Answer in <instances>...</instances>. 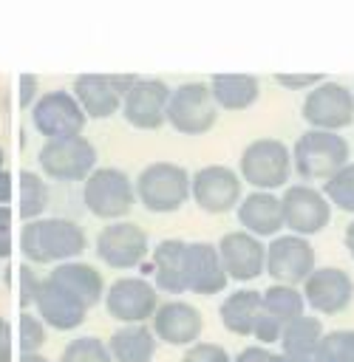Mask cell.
<instances>
[{
	"mask_svg": "<svg viewBox=\"0 0 354 362\" xmlns=\"http://www.w3.org/2000/svg\"><path fill=\"white\" fill-rule=\"evenodd\" d=\"M88 249L85 229L68 218H37L20 232V252L31 263H68Z\"/></svg>",
	"mask_w": 354,
	"mask_h": 362,
	"instance_id": "1",
	"label": "cell"
},
{
	"mask_svg": "<svg viewBox=\"0 0 354 362\" xmlns=\"http://www.w3.org/2000/svg\"><path fill=\"white\" fill-rule=\"evenodd\" d=\"M348 164V141L340 133L306 130L292 147V167L303 181H329Z\"/></svg>",
	"mask_w": 354,
	"mask_h": 362,
	"instance_id": "2",
	"label": "cell"
},
{
	"mask_svg": "<svg viewBox=\"0 0 354 362\" xmlns=\"http://www.w3.org/2000/svg\"><path fill=\"white\" fill-rule=\"evenodd\" d=\"M238 175L258 192H275L292 175V150L280 139H255L241 153Z\"/></svg>",
	"mask_w": 354,
	"mask_h": 362,
	"instance_id": "3",
	"label": "cell"
},
{
	"mask_svg": "<svg viewBox=\"0 0 354 362\" xmlns=\"http://www.w3.org/2000/svg\"><path fill=\"white\" fill-rule=\"evenodd\" d=\"M82 204L88 206L91 215L113 223L133 209L136 184L119 167H96L82 181Z\"/></svg>",
	"mask_w": 354,
	"mask_h": 362,
	"instance_id": "4",
	"label": "cell"
},
{
	"mask_svg": "<svg viewBox=\"0 0 354 362\" xmlns=\"http://www.w3.org/2000/svg\"><path fill=\"white\" fill-rule=\"evenodd\" d=\"M190 198V173L173 161H153L136 178V201L156 215H167L184 206Z\"/></svg>",
	"mask_w": 354,
	"mask_h": 362,
	"instance_id": "5",
	"label": "cell"
},
{
	"mask_svg": "<svg viewBox=\"0 0 354 362\" xmlns=\"http://www.w3.org/2000/svg\"><path fill=\"white\" fill-rule=\"evenodd\" d=\"M37 164H40L42 175H48L54 181H62V184L85 181L96 170V147L85 136L45 141L37 153Z\"/></svg>",
	"mask_w": 354,
	"mask_h": 362,
	"instance_id": "6",
	"label": "cell"
},
{
	"mask_svg": "<svg viewBox=\"0 0 354 362\" xmlns=\"http://www.w3.org/2000/svg\"><path fill=\"white\" fill-rule=\"evenodd\" d=\"M105 311L122 325H144L159 311V288L144 277H119L105 288Z\"/></svg>",
	"mask_w": 354,
	"mask_h": 362,
	"instance_id": "7",
	"label": "cell"
},
{
	"mask_svg": "<svg viewBox=\"0 0 354 362\" xmlns=\"http://www.w3.org/2000/svg\"><path fill=\"white\" fill-rule=\"evenodd\" d=\"M218 119V105L212 102L210 85L184 82L170 93L167 102V124L184 136L207 133Z\"/></svg>",
	"mask_w": 354,
	"mask_h": 362,
	"instance_id": "8",
	"label": "cell"
},
{
	"mask_svg": "<svg viewBox=\"0 0 354 362\" xmlns=\"http://www.w3.org/2000/svg\"><path fill=\"white\" fill-rule=\"evenodd\" d=\"M85 122H88V116L76 105L74 93H65V90L40 93L37 102H34V107H31V124L48 141L82 136Z\"/></svg>",
	"mask_w": 354,
	"mask_h": 362,
	"instance_id": "9",
	"label": "cell"
},
{
	"mask_svg": "<svg viewBox=\"0 0 354 362\" xmlns=\"http://www.w3.org/2000/svg\"><path fill=\"white\" fill-rule=\"evenodd\" d=\"M241 175L224 164H207L190 175V198L210 215H224L241 204Z\"/></svg>",
	"mask_w": 354,
	"mask_h": 362,
	"instance_id": "10",
	"label": "cell"
},
{
	"mask_svg": "<svg viewBox=\"0 0 354 362\" xmlns=\"http://www.w3.org/2000/svg\"><path fill=\"white\" fill-rule=\"evenodd\" d=\"M280 206H283V226L300 238L323 232L331 221L329 198L323 195V189H314L309 184H289L280 195Z\"/></svg>",
	"mask_w": 354,
	"mask_h": 362,
	"instance_id": "11",
	"label": "cell"
},
{
	"mask_svg": "<svg viewBox=\"0 0 354 362\" xmlns=\"http://www.w3.org/2000/svg\"><path fill=\"white\" fill-rule=\"evenodd\" d=\"M303 119L309 130L337 133L354 122V93L340 82H323L306 93Z\"/></svg>",
	"mask_w": 354,
	"mask_h": 362,
	"instance_id": "12",
	"label": "cell"
},
{
	"mask_svg": "<svg viewBox=\"0 0 354 362\" xmlns=\"http://www.w3.org/2000/svg\"><path fill=\"white\" fill-rule=\"evenodd\" d=\"M314 249L300 235H278L266 246V274L280 286H300L314 272Z\"/></svg>",
	"mask_w": 354,
	"mask_h": 362,
	"instance_id": "13",
	"label": "cell"
},
{
	"mask_svg": "<svg viewBox=\"0 0 354 362\" xmlns=\"http://www.w3.org/2000/svg\"><path fill=\"white\" fill-rule=\"evenodd\" d=\"M96 255L110 269H136L147 255V232L130 221H113L96 235Z\"/></svg>",
	"mask_w": 354,
	"mask_h": 362,
	"instance_id": "14",
	"label": "cell"
},
{
	"mask_svg": "<svg viewBox=\"0 0 354 362\" xmlns=\"http://www.w3.org/2000/svg\"><path fill=\"white\" fill-rule=\"evenodd\" d=\"M303 300L317 314H340L354 300V280L346 269L320 266L303 283Z\"/></svg>",
	"mask_w": 354,
	"mask_h": 362,
	"instance_id": "15",
	"label": "cell"
},
{
	"mask_svg": "<svg viewBox=\"0 0 354 362\" xmlns=\"http://www.w3.org/2000/svg\"><path fill=\"white\" fill-rule=\"evenodd\" d=\"M170 88L161 79H139L122 99V116L136 130H156L167 122Z\"/></svg>",
	"mask_w": 354,
	"mask_h": 362,
	"instance_id": "16",
	"label": "cell"
},
{
	"mask_svg": "<svg viewBox=\"0 0 354 362\" xmlns=\"http://www.w3.org/2000/svg\"><path fill=\"white\" fill-rule=\"evenodd\" d=\"M215 246H218L221 266H224L227 277L246 283L266 272V246L261 243V238H255L244 229H235V232H227Z\"/></svg>",
	"mask_w": 354,
	"mask_h": 362,
	"instance_id": "17",
	"label": "cell"
},
{
	"mask_svg": "<svg viewBox=\"0 0 354 362\" xmlns=\"http://www.w3.org/2000/svg\"><path fill=\"white\" fill-rule=\"evenodd\" d=\"M150 331L156 334V339L167 345H195V339L204 331V317L195 305L184 300H167L153 314Z\"/></svg>",
	"mask_w": 354,
	"mask_h": 362,
	"instance_id": "18",
	"label": "cell"
},
{
	"mask_svg": "<svg viewBox=\"0 0 354 362\" xmlns=\"http://www.w3.org/2000/svg\"><path fill=\"white\" fill-rule=\"evenodd\" d=\"M227 272L221 266V255L215 243L195 240L187 243V291L212 297L227 288Z\"/></svg>",
	"mask_w": 354,
	"mask_h": 362,
	"instance_id": "19",
	"label": "cell"
},
{
	"mask_svg": "<svg viewBox=\"0 0 354 362\" xmlns=\"http://www.w3.org/2000/svg\"><path fill=\"white\" fill-rule=\"evenodd\" d=\"M34 311L37 317L57 328V331H71V328H79L85 322V314L88 308L82 303H76L68 291H62L57 283H51L48 277L40 280L37 286V294H34Z\"/></svg>",
	"mask_w": 354,
	"mask_h": 362,
	"instance_id": "20",
	"label": "cell"
},
{
	"mask_svg": "<svg viewBox=\"0 0 354 362\" xmlns=\"http://www.w3.org/2000/svg\"><path fill=\"white\" fill-rule=\"evenodd\" d=\"M238 223L244 226V232L255 235V238H278L283 226V206L280 198L275 192H258L252 189L246 198H241L238 204Z\"/></svg>",
	"mask_w": 354,
	"mask_h": 362,
	"instance_id": "21",
	"label": "cell"
},
{
	"mask_svg": "<svg viewBox=\"0 0 354 362\" xmlns=\"http://www.w3.org/2000/svg\"><path fill=\"white\" fill-rule=\"evenodd\" d=\"M150 266L156 277V288L167 294H184L187 291V240L167 238L159 240L150 252Z\"/></svg>",
	"mask_w": 354,
	"mask_h": 362,
	"instance_id": "22",
	"label": "cell"
},
{
	"mask_svg": "<svg viewBox=\"0 0 354 362\" xmlns=\"http://www.w3.org/2000/svg\"><path fill=\"white\" fill-rule=\"evenodd\" d=\"M74 99L88 119H108L122 107V93L108 74H82L74 79Z\"/></svg>",
	"mask_w": 354,
	"mask_h": 362,
	"instance_id": "23",
	"label": "cell"
},
{
	"mask_svg": "<svg viewBox=\"0 0 354 362\" xmlns=\"http://www.w3.org/2000/svg\"><path fill=\"white\" fill-rule=\"evenodd\" d=\"M48 280L57 283L62 291H68L85 308H93L105 297V280H102V274L93 266L79 263V260H68V263L54 266L51 274H48Z\"/></svg>",
	"mask_w": 354,
	"mask_h": 362,
	"instance_id": "24",
	"label": "cell"
},
{
	"mask_svg": "<svg viewBox=\"0 0 354 362\" xmlns=\"http://www.w3.org/2000/svg\"><path fill=\"white\" fill-rule=\"evenodd\" d=\"M207 85L221 110H246L261 93V82L252 74H215Z\"/></svg>",
	"mask_w": 354,
	"mask_h": 362,
	"instance_id": "25",
	"label": "cell"
},
{
	"mask_svg": "<svg viewBox=\"0 0 354 362\" xmlns=\"http://www.w3.org/2000/svg\"><path fill=\"white\" fill-rule=\"evenodd\" d=\"M218 317H221V325L229 334L252 337L255 320L261 317V291H255V288L232 291L229 297H224V303L218 308Z\"/></svg>",
	"mask_w": 354,
	"mask_h": 362,
	"instance_id": "26",
	"label": "cell"
},
{
	"mask_svg": "<svg viewBox=\"0 0 354 362\" xmlns=\"http://www.w3.org/2000/svg\"><path fill=\"white\" fill-rule=\"evenodd\" d=\"M113 362H153L156 334L147 325H119L108 339Z\"/></svg>",
	"mask_w": 354,
	"mask_h": 362,
	"instance_id": "27",
	"label": "cell"
},
{
	"mask_svg": "<svg viewBox=\"0 0 354 362\" xmlns=\"http://www.w3.org/2000/svg\"><path fill=\"white\" fill-rule=\"evenodd\" d=\"M326 331L323 322L317 317H300L295 322H289L280 334V354L286 356H297V359H314L320 342H323Z\"/></svg>",
	"mask_w": 354,
	"mask_h": 362,
	"instance_id": "28",
	"label": "cell"
},
{
	"mask_svg": "<svg viewBox=\"0 0 354 362\" xmlns=\"http://www.w3.org/2000/svg\"><path fill=\"white\" fill-rule=\"evenodd\" d=\"M261 308L275 317L283 328L295 320L303 317V308H306V300H303V291H297V286H269L266 291H261Z\"/></svg>",
	"mask_w": 354,
	"mask_h": 362,
	"instance_id": "29",
	"label": "cell"
},
{
	"mask_svg": "<svg viewBox=\"0 0 354 362\" xmlns=\"http://www.w3.org/2000/svg\"><path fill=\"white\" fill-rule=\"evenodd\" d=\"M45 206H48V184L42 181L40 173L23 170L17 178V212H20V218H25V223L37 221V218H42Z\"/></svg>",
	"mask_w": 354,
	"mask_h": 362,
	"instance_id": "30",
	"label": "cell"
},
{
	"mask_svg": "<svg viewBox=\"0 0 354 362\" xmlns=\"http://www.w3.org/2000/svg\"><path fill=\"white\" fill-rule=\"evenodd\" d=\"M314 362H354V328L329 331L314 354Z\"/></svg>",
	"mask_w": 354,
	"mask_h": 362,
	"instance_id": "31",
	"label": "cell"
},
{
	"mask_svg": "<svg viewBox=\"0 0 354 362\" xmlns=\"http://www.w3.org/2000/svg\"><path fill=\"white\" fill-rule=\"evenodd\" d=\"M59 362H113V356L108 342L96 337H76L62 348Z\"/></svg>",
	"mask_w": 354,
	"mask_h": 362,
	"instance_id": "32",
	"label": "cell"
},
{
	"mask_svg": "<svg viewBox=\"0 0 354 362\" xmlns=\"http://www.w3.org/2000/svg\"><path fill=\"white\" fill-rule=\"evenodd\" d=\"M323 195L329 198L331 206L343 212H354V161H348L337 175H331L323 184Z\"/></svg>",
	"mask_w": 354,
	"mask_h": 362,
	"instance_id": "33",
	"label": "cell"
},
{
	"mask_svg": "<svg viewBox=\"0 0 354 362\" xmlns=\"http://www.w3.org/2000/svg\"><path fill=\"white\" fill-rule=\"evenodd\" d=\"M42 342H45V322L37 314L20 311V317H17V345H20V354H40Z\"/></svg>",
	"mask_w": 354,
	"mask_h": 362,
	"instance_id": "34",
	"label": "cell"
},
{
	"mask_svg": "<svg viewBox=\"0 0 354 362\" xmlns=\"http://www.w3.org/2000/svg\"><path fill=\"white\" fill-rule=\"evenodd\" d=\"M181 362H232L229 354L215 342H195L184 351Z\"/></svg>",
	"mask_w": 354,
	"mask_h": 362,
	"instance_id": "35",
	"label": "cell"
},
{
	"mask_svg": "<svg viewBox=\"0 0 354 362\" xmlns=\"http://www.w3.org/2000/svg\"><path fill=\"white\" fill-rule=\"evenodd\" d=\"M17 300L20 305H34V294H37V286H40V274H34L31 266H20L17 272Z\"/></svg>",
	"mask_w": 354,
	"mask_h": 362,
	"instance_id": "36",
	"label": "cell"
},
{
	"mask_svg": "<svg viewBox=\"0 0 354 362\" xmlns=\"http://www.w3.org/2000/svg\"><path fill=\"white\" fill-rule=\"evenodd\" d=\"M280 334H283V325L275 320V317H269L263 308H261V317L255 320V328H252V337L258 339V342H263L266 348L272 345V342H280Z\"/></svg>",
	"mask_w": 354,
	"mask_h": 362,
	"instance_id": "37",
	"label": "cell"
},
{
	"mask_svg": "<svg viewBox=\"0 0 354 362\" xmlns=\"http://www.w3.org/2000/svg\"><path fill=\"white\" fill-rule=\"evenodd\" d=\"M275 82L280 88H289V90H312L317 85H323V74H275Z\"/></svg>",
	"mask_w": 354,
	"mask_h": 362,
	"instance_id": "38",
	"label": "cell"
},
{
	"mask_svg": "<svg viewBox=\"0 0 354 362\" xmlns=\"http://www.w3.org/2000/svg\"><path fill=\"white\" fill-rule=\"evenodd\" d=\"M11 221H14V209L11 206H0V260H6L11 255V249H14Z\"/></svg>",
	"mask_w": 354,
	"mask_h": 362,
	"instance_id": "39",
	"label": "cell"
},
{
	"mask_svg": "<svg viewBox=\"0 0 354 362\" xmlns=\"http://www.w3.org/2000/svg\"><path fill=\"white\" fill-rule=\"evenodd\" d=\"M34 93H37V76H31V74H23L20 79H17V102H20V107H34Z\"/></svg>",
	"mask_w": 354,
	"mask_h": 362,
	"instance_id": "40",
	"label": "cell"
},
{
	"mask_svg": "<svg viewBox=\"0 0 354 362\" xmlns=\"http://www.w3.org/2000/svg\"><path fill=\"white\" fill-rule=\"evenodd\" d=\"M275 354H278V351H272V348H266V345H249V348H244L232 362H275Z\"/></svg>",
	"mask_w": 354,
	"mask_h": 362,
	"instance_id": "41",
	"label": "cell"
},
{
	"mask_svg": "<svg viewBox=\"0 0 354 362\" xmlns=\"http://www.w3.org/2000/svg\"><path fill=\"white\" fill-rule=\"evenodd\" d=\"M14 356V331L6 320H0V362H11Z\"/></svg>",
	"mask_w": 354,
	"mask_h": 362,
	"instance_id": "42",
	"label": "cell"
},
{
	"mask_svg": "<svg viewBox=\"0 0 354 362\" xmlns=\"http://www.w3.org/2000/svg\"><path fill=\"white\" fill-rule=\"evenodd\" d=\"M14 198V178L8 170H0V206H6Z\"/></svg>",
	"mask_w": 354,
	"mask_h": 362,
	"instance_id": "43",
	"label": "cell"
},
{
	"mask_svg": "<svg viewBox=\"0 0 354 362\" xmlns=\"http://www.w3.org/2000/svg\"><path fill=\"white\" fill-rule=\"evenodd\" d=\"M110 82H113V88L122 93V99H125V93L139 82V76L136 74H110Z\"/></svg>",
	"mask_w": 354,
	"mask_h": 362,
	"instance_id": "44",
	"label": "cell"
},
{
	"mask_svg": "<svg viewBox=\"0 0 354 362\" xmlns=\"http://www.w3.org/2000/svg\"><path fill=\"white\" fill-rule=\"evenodd\" d=\"M343 243H346V249H348V255L354 257V221L346 226V238H343Z\"/></svg>",
	"mask_w": 354,
	"mask_h": 362,
	"instance_id": "45",
	"label": "cell"
},
{
	"mask_svg": "<svg viewBox=\"0 0 354 362\" xmlns=\"http://www.w3.org/2000/svg\"><path fill=\"white\" fill-rule=\"evenodd\" d=\"M20 362H48L42 354H20Z\"/></svg>",
	"mask_w": 354,
	"mask_h": 362,
	"instance_id": "46",
	"label": "cell"
},
{
	"mask_svg": "<svg viewBox=\"0 0 354 362\" xmlns=\"http://www.w3.org/2000/svg\"><path fill=\"white\" fill-rule=\"evenodd\" d=\"M275 362H314V359H297V356H286V354H275Z\"/></svg>",
	"mask_w": 354,
	"mask_h": 362,
	"instance_id": "47",
	"label": "cell"
},
{
	"mask_svg": "<svg viewBox=\"0 0 354 362\" xmlns=\"http://www.w3.org/2000/svg\"><path fill=\"white\" fill-rule=\"evenodd\" d=\"M3 161H6V156H3V150H0V170H6V167H3Z\"/></svg>",
	"mask_w": 354,
	"mask_h": 362,
	"instance_id": "48",
	"label": "cell"
}]
</instances>
